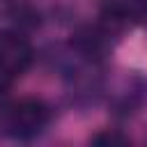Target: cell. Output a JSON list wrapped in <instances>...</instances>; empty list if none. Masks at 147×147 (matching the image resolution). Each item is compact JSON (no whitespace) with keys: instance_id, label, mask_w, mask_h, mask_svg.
I'll return each instance as SVG.
<instances>
[{"instance_id":"1","label":"cell","mask_w":147,"mask_h":147,"mask_svg":"<svg viewBox=\"0 0 147 147\" xmlns=\"http://www.w3.org/2000/svg\"><path fill=\"white\" fill-rule=\"evenodd\" d=\"M48 124V108L39 99H21L9 108L7 126L16 138H32Z\"/></svg>"},{"instance_id":"2","label":"cell","mask_w":147,"mask_h":147,"mask_svg":"<svg viewBox=\"0 0 147 147\" xmlns=\"http://www.w3.org/2000/svg\"><path fill=\"white\" fill-rule=\"evenodd\" d=\"M32 62L30 44L16 32H0V80L11 83Z\"/></svg>"},{"instance_id":"3","label":"cell","mask_w":147,"mask_h":147,"mask_svg":"<svg viewBox=\"0 0 147 147\" xmlns=\"http://www.w3.org/2000/svg\"><path fill=\"white\" fill-rule=\"evenodd\" d=\"M92 142L94 145H129V138L122 133H115V131H101V133L92 136Z\"/></svg>"}]
</instances>
